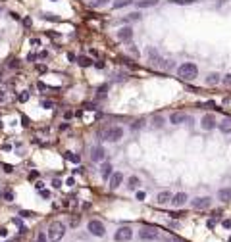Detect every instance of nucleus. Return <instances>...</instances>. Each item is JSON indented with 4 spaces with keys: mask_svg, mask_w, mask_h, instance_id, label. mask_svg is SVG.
Returning <instances> with one entry per match:
<instances>
[{
    "mask_svg": "<svg viewBox=\"0 0 231 242\" xmlns=\"http://www.w3.org/2000/svg\"><path fill=\"white\" fill-rule=\"evenodd\" d=\"M177 75L185 81H193V79H196V75H199V67L191 62H185L177 67Z\"/></svg>",
    "mask_w": 231,
    "mask_h": 242,
    "instance_id": "1",
    "label": "nucleus"
},
{
    "mask_svg": "<svg viewBox=\"0 0 231 242\" xmlns=\"http://www.w3.org/2000/svg\"><path fill=\"white\" fill-rule=\"evenodd\" d=\"M64 235H65V225L62 221L50 223V227H48V240L50 242H60L64 238Z\"/></svg>",
    "mask_w": 231,
    "mask_h": 242,
    "instance_id": "2",
    "label": "nucleus"
},
{
    "mask_svg": "<svg viewBox=\"0 0 231 242\" xmlns=\"http://www.w3.org/2000/svg\"><path fill=\"white\" fill-rule=\"evenodd\" d=\"M100 137H102V140H108V142H118L119 138L123 137V129L122 127H108V129H104L102 133H100Z\"/></svg>",
    "mask_w": 231,
    "mask_h": 242,
    "instance_id": "3",
    "label": "nucleus"
},
{
    "mask_svg": "<svg viewBox=\"0 0 231 242\" xmlns=\"http://www.w3.org/2000/svg\"><path fill=\"white\" fill-rule=\"evenodd\" d=\"M87 229H89V233L94 235V236H104L106 235V227H104L102 221H98V219H91Z\"/></svg>",
    "mask_w": 231,
    "mask_h": 242,
    "instance_id": "4",
    "label": "nucleus"
},
{
    "mask_svg": "<svg viewBox=\"0 0 231 242\" xmlns=\"http://www.w3.org/2000/svg\"><path fill=\"white\" fill-rule=\"evenodd\" d=\"M131 238H133V229L131 227H119L118 230H116V235H114V240L116 242H129Z\"/></svg>",
    "mask_w": 231,
    "mask_h": 242,
    "instance_id": "5",
    "label": "nucleus"
},
{
    "mask_svg": "<svg viewBox=\"0 0 231 242\" xmlns=\"http://www.w3.org/2000/svg\"><path fill=\"white\" fill-rule=\"evenodd\" d=\"M216 125H218L216 115H212V114H204V115H202V119H200V127H202L204 131H212V129H216Z\"/></svg>",
    "mask_w": 231,
    "mask_h": 242,
    "instance_id": "6",
    "label": "nucleus"
},
{
    "mask_svg": "<svg viewBox=\"0 0 231 242\" xmlns=\"http://www.w3.org/2000/svg\"><path fill=\"white\" fill-rule=\"evenodd\" d=\"M210 204H212V198L210 196H199V198H195V200L191 202V206L195 207V210H206V207H210Z\"/></svg>",
    "mask_w": 231,
    "mask_h": 242,
    "instance_id": "7",
    "label": "nucleus"
},
{
    "mask_svg": "<svg viewBox=\"0 0 231 242\" xmlns=\"http://www.w3.org/2000/svg\"><path fill=\"white\" fill-rule=\"evenodd\" d=\"M147 56H148V60H150V63L152 65H156V67H160L162 65V56H160V52L156 50V48H152V46H148L147 48Z\"/></svg>",
    "mask_w": 231,
    "mask_h": 242,
    "instance_id": "8",
    "label": "nucleus"
},
{
    "mask_svg": "<svg viewBox=\"0 0 231 242\" xmlns=\"http://www.w3.org/2000/svg\"><path fill=\"white\" fill-rule=\"evenodd\" d=\"M158 233L156 230H152V229H141L139 230V238L141 240H147V242H154V240H158Z\"/></svg>",
    "mask_w": 231,
    "mask_h": 242,
    "instance_id": "9",
    "label": "nucleus"
},
{
    "mask_svg": "<svg viewBox=\"0 0 231 242\" xmlns=\"http://www.w3.org/2000/svg\"><path fill=\"white\" fill-rule=\"evenodd\" d=\"M187 200H189V196H187V192H177L175 196H171V204H173L175 207H183Z\"/></svg>",
    "mask_w": 231,
    "mask_h": 242,
    "instance_id": "10",
    "label": "nucleus"
},
{
    "mask_svg": "<svg viewBox=\"0 0 231 242\" xmlns=\"http://www.w3.org/2000/svg\"><path fill=\"white\" fill-rule=\"evenodd\" d=\"M118 39L123 40V42H129L131 39H133V29H131V27H122V29L118 31Z\"/></svg>",
    "mask_w": 231,
    "mask_h": 242,
    "instance_id": "11",
    "label": "nucleus"
},
{
    "mask_svg": "<svg viewBox=\"0 0 231 242\" xmlns=\"http://www.w3.org/2000/svg\"><path fill=\"white\" fill-rule=\"evenodd\" d=\"M187 119H189V117H187V114H183V112H175V114L170 115V123H171V125H181V123H185Z\"/></svg>",
    "mask_w": 231,
    "mask_h": 242,
    "instance_id": "12",
    "label": "nucleus"
},
{
    "mask_svg": "<svg viewBox=\"0 0 231 242\" xmlns=\"http://www.w3.org/2000/svg\"><path fill=\"white\" fill-rule=\"evenodd\" d=\"M104 156H106V152H104L102 146H93V150H91V160L93 161H102Z\"/></svg>",
    "mask_w": 231,
    "mask_h": 242,
    "instance_id": "13",
    "label": "nucleus"
},
{
    "mask_svg": "<svg viewBox=\"0 0 231 242\" xmlns=\"http://www.w3.org/2000/svg\"><path fill=\"white\" fill-rule=\"evenodd\" d=\"M122 181H123V173H112V175H110V188H112V190H116L118 188V186L119 184H122Z\"/></svg>",
    "mask_w": 231,
    "mask_h": 242,
    "instance_id": "14",
    "label": "nucleus"
},
{
    "mask_svg": "<svg viewBox=\"0 0 231 242\" xmlns=\"http://www.w3.org/2000/svg\"><path fill=\"white\" fill-rule=\"evenodd\" d=\"M218 200L231 202V186H225V188H219L218 190Z\"/></svg>",
    "mask_w": 231,
    "mask_h": 242,
    "instance_id": "15",
    "label": "nucleus"
},
{
    "mask_svg": "<svg viewBox=\"0 0 231 242\" xmlns=\"http://www.w3.org/2000/svg\"><path fill=\"white\" fill-rule=\"evenodd\" d=\"M218 127H219V131H222L224 135H229L231 133V119L225 117L224 121H219V123H218Z\"/></svg>",
    "mask_w": 231,
    "mask_h": 242,
    "instance_id": "16",
    "label": "nucleus"
},
{
    "mask_svg": "<svg viewBox=\"0 0 231 242\" xmlns=\"http://www.w3.org/2000/svg\"><path fill=\"white\" fill-rule=\"evenodd\" d=\"M139 184H141V179L137 177V175H131V177L127 179V188L129 190H137Z\"/></svg>",
    "mask_w": 231,
    "mask_h": 242,
    "instance_id": "17",
    "label": "nucleus"
},
{
    "mask_svg": "<svg viewBox=\"0 0 231 242\" xmlns=\"http://www.w3.org/2000/svg\"><path fill=\"white\" fill-rule=\"evenodd\" d=\"M171 196H173V194H171L170 190H164V192H160V194L156 196V202H158V204H168V202L171 200Z\"/></svg>",
    "mask_w": 231,
    "mask_h": 242,
    "instance_id": "18",
    "label": "nucleus"
},
{
    "mask_svg": "<svg viewBox=\"0 0 231 242\" xmlns=\"http://www.w3.org/2000/svg\"><path fill=\"white\" fill-rule=\"evenodd\" d=\"M158 0H135V6L137 8H150V6H156Z\"/></svg>",
    "mask_w": 231,
    "mask_h": 242,
    "instance_id": "19",
    "label": "nucleus"
},
{
    "mask_svg": "<svg viewBox=\"0 0 231 242\" xmlns=\"http://www.w3.org/2000/svg\"><path fill=\"white\" fill-rule=\"evenodd\" d=\"M112 163H102V167H100V175H102V179H108L110 175H112Z\"/></svg>",
    "mask_w": 231,
    "mask_h": 242,
    "instance_id": "20",
    "label": "nucleus"
},
{
    "mask_svg": "<svg viewBox=\"0 0 231 242\" xmlns=\"http://www.w3.org/2000/svg\"><path fill=\"white\" fill-rule=\"evenodd\" d=\"M219 81H222V79H219V73H210V75L206 77V85H208V86H214V85H218Z\"/></svg>",
    "mask_w": 231,
    "mask_h": 242,
    "instance_id": "21",
    "label": "nucleus"
},
{
    "mask_svg": "<svg viewBox=\"0 0 231 242\" xmlns=\"http://www.w3.org/2000/svg\"><path fill=\"white\" fill-rule=\"evenodd\" d=\"M77 63H79L81 67H89V65H93V58H89V56H79V58H77Z\"/></svg>",
    "mask_w": 231,
    "mask_h": 242,
    "instance_id": "22",
    "label": "nucleus"
},
{
    "mask_svg": "<svg viewBox=\"0 0 231 242\" xmlns=\"http://www.w3.org/2000/svg\"><path fill=\"white\" fill-rule=\"evenodd\" d=\"M135 2V0H114V8L116 10H119V8H125V6H129V4H133Z\"/></svg>",
    "mask_w": 231,
    "mask_h": 242,
    "instance_id": "23",
    "label": "nucleus"
},
{
    "mask_svg": "<svg viewBox=\"0 0 231 242\" xmlns=\"http://www.w3.org/2000/svg\"><path fill=\"white\" fill-rule=\"evenodd\" d=\"M65 160H70V161H73V163H79V161H81V158L77 156V154H73V152H65Z\"/></svg>",
    "mask_w": 231,
    "mask_h": 242,
    "instance_id": "24",
    "label": "nucleus"
},
{
    "mask_svg": "<svg viewBox=\"0 0 231 242\" xmlns=\"http://www.w3.org/2000/svg\"><path fill=\"white\" fill-rule=\"evenodd\" d=\"M152 125H154V127H156V129H160V127L164 125V119H162L160 115H156V117H154V119H152Z\"/></svg>",
    "mask_w": 231,
    "mask_h": 242,
    "instance_id": "25",
    "label": "nucleus"
},
{
    "mask_svg": "<svg viewBox=\"0 0 231 242\" xmlns=\"http://www.w3.org/2000/svg\"><path fill=\"white\" fill-rule=\"evenodd\" d=\"M104 4H108V0H91V6L93 8H100Z\"/></svg>",
    "mask_w": 231,
    "mask_h": 242,
    "instance_id": "26",
    "label": "nucleus"
},
{
    "mask_svg": "<svg viewBox=\"0 0 231 242\" xmlns=\"http://www.w3.org/2000/svg\"><path fill=\"white\" fill-rule=\"evenodd\" d=\"M142 127H145V119H137L135 123H133V129H135V131H137V129H142Z\"/></svg>",
    "mask_w": 231,
    "mask_h": 242,
    "instance_id": "27",
    "label": "nucleus"
},
{
    "mask_svg": "<svg viewBox=\"0 0 231 242\" xmlns=\"http://www.w3.org/2000/svg\"><path fill=\"white\" fill-rule=\"evenodd\" d=\"M142 16H141V12H133V14H129L127 16V19H133V21H137V19H141Z\"/></svg>",
    "mask_w": 231,
    "mask_h": 242,
    "instance_id": "28",
    "label": "nucleus"
},
{
    "mask_svg": "<svg viewBox=\"0 0 231 242\" xmlns=\"http://www.w3.org/2000/svg\"><path fill=\"white\" fill-rule=\"evenodd\" d=\"M17 100H19V102H27V100H29V92H21V94L17 96Z\"/></svg>",
    "mask_w": 231,
    "mask_h": 242,
    "instance_id": "29",
    "label": "nucleus"
},
{
    "mask_svg": "<svg viewBox=\"0 0 231 242\" xmlns=\"http://www.w3.org/2000/svg\"><path fill=\"white\" fill-rule=\"evenodd\" d=\"M106 89H108V86H100V89H98L96 98H104V96H106Z\"/></svg>",
    "mask_w": 231,
    "mask_h": 242,
    "instance_id": "30",
    "label": "nucleus"
},
{
    "mask_svg": "<svg viewBox=\"0 0 231 242\" xmlns=\"http://www.w3.org/2000/svg\"><path fill=\"white\" fill-rule=\"evenodd\" d=\"M4 198H6L8 202H12V200H14V192H12V190H6V192H4Z\"/></svg>",
    "mask_w": 231,
    "mask_h": 242,
    "instance_id": "31",
    "label": "nucleus"
},
{
    "mask_svg": "<svg viewBox=\"0 0 231 242\" xmlns=\"http://www.w3.org/2000/svg\"><path fill=\"white\" fill-rule=\"evenodd\" d=\"M37 242H48V238H46V235H45V233H41V235L37 236Z\"/></svg>",
    "mask_w": 231,
    "mask_h": 242,
    "instance_id": "32",
    "label": "nucleus"
},
{
    "mask_svg": "<svg viewBox=\"0 0 231 242\" xmlns=\"http://www.w3.org/2000/svg\"><path fill=\"white\" fill-rule=\"evenodd\" d=\"M224 85H225V86H231V73L224 77Z\"/></svg>",
    "mask_w": 231,
    "mask_h": 242,
    "instance_id": "33",
    "label": "nucleus"
},
{
    "mask_svg": "<svg viewBox=\"0 0 231 242\" xmlns=\"http://www.w3.org/2000/svg\"><path fill=\"white\" fill-rule=\"evenodd\" d=\"M222 225H224V229H231V219H224Z\"/></svg>",
    "mask_w": 231,
    "mask_h": 242,
    "instance_id": "34",
    "label": "nucleus"
},
{
    "mask_svg": "<svg viewBox=\"0 0 231 242\" xmlns=\"http://www.w3.org/2000/svg\"><path fill=\"white\" fill-rule=\"evenodd\" d=\"M52 186H54V188H60V186H62V181H60V179H54V181H52Z\"/></svg>",
    "mask_w": 231,
    "mask_h": 242,
    "instance_id": "35",
    "label": "nucleus"
},
{
    "mask_svg": "<svg viewBox=\"0 0 231 242\" xmlns=\"http://www.w3.org/2000/svg\"><path fill=\"white\" fill-rule=\"evenodd\" d=\"M21 215H23V217H33V212H27V210L23 212V210H21Z\"/></svg>",
    "mask_w": 231,
    "mask_h": 242,
    "instance_id": "36",
    "label": "nucleus"
},
{
    "mask_svg": "<svg viewBox=\"0 0 231 242\" xmlns=\"http://www.w3.org/2000/svg\"><path fill=\"white\" fill-rule=\"evenodd\" d=\"M4 100H6V92H4V91H0V104H2Z\"/></svg>",
    "mask_w": 231,
    "mask_h": 242,
    "instance_id": "37",
    "label": "nucleus"
},
{
    "mask_svg": "<svg viewBox=\"0 0 231 242\" xmlns=\"http://www.w3.org/2000/svg\"><path fill=\"white\" fill-rule=\"evenodd\" d=\"M145 196H147L145 192H137V200H145Z\"/></svg>",
    "mask_w": 231,
    "mask_h": 242,
    "instance_id": "38",
    "label": "nucleus"
},
{
    "mask_svg": "<svg viewBox=\"0 0 231 242\" xmlns=\"http://www.w3.org/2000/svg\"><path fill=\"white\" fill-rule=\"evenodd\" d=\"M45 19H50V21H56V17H54L52 14H45Z\"/></svg>",
    "mask_w": 231,
    "mask_h": 242,
    "instance_id": "39",
    "label": "nucleus"
},
{
    "mask_svg": "<svg viewBox=\"0 0 231 242\" xmlns=\"http://www.w3.org/2000/svg\"><path fill=\"white\" fill-rule=\"evenodd\" d=\"M4 171H6V173H12L14 167H12V165H4Z\"/></svg>",
    "mask_w": 231,
    "mask_h": 242,
    "instance_id": "40",
    "label": "nucleus"
},
{
    "mask_svg": "<svg viewBox=\"0 0 231 242\" xmlns=\"http://www.w3.org/2000/svg\"><path fill=\"white\" fill-rule=\"evenodd\" d=\"M41 196H42V198H48L50 192H48V190H41Z\"/></svg>",
    "mask_w": 231,
    "mask_h": 242,
    "instance_id": "41",
    "label": "nucleus"
},
{
    "mask_svg": "<svg viewBox=\"0 0 231 242\" xmlns=\"http://www.w3.org/2000/svg\"><path fill=\"white\" fill-rule=\"evenodd\" d=\"M27 60H29V62H33V60H37V54H29V56H27Z\"/></svg>",
    "mask_w": 231,
    "mask_h": 242,
    "instance_id": "42",
    "label": "nucleus"
},
{
    "mask_svg": "<svg viewBox=\"0 0 231 242\" xmlns=\"http://www.w3.org/2000/svg\"><path fill=\"white\" fill-rule=\"evenodd\" d=\"M94 65H96L98 69H102V67H104V63H102V62H94Z\"/></svg>",
    "mask_w": 231,
    "mask_h": 242,
    "instance_id": "43",
    "label": "nucleus"
},
{
    "mask_svg": "<svg viewBox=\"0 0 231 242\" xmlns=\"http://www.w3.org/2000/svg\"><path fill=\"white\" fill-rule=\"evenodd\" d=\"M42 106H45V108H52V102H46V100H45V102H42Z\"/></svg>",
    "mask_w": 231,
    "mask_h": 242,
    "instance_id": "44",
    "label": "nucleus"
},
{
    "mask_svg": "<svg viewBox=\"0 0 231 242\" xmlns=\"http://www.w3.org/2000/svg\"><path fill=\"white\" fill-rule=\"evenodd\" d=\"M168 242H183V240H177V238H170Z\"/></svg>",
    "mask_w": 231,
    "mask_h": 242,
    "instance_id": "45",
    "label": "nucleus"
},
{
    "mask_svg": "<svg viewBox=\"0 0 231 242\" xmlns=\"http://www.w3.org/2000/svg\"><path fill=\"white\" fill-rule=\"evenodd\" d=\"M224 2H227V0H219V4H224Z\"/></svg>",
    "mask_w": 231,
    "mask_h": 242,
    "instance_id": "46",
    "label": "nucleus"
},
{
    "mask_svg": "<svg viewBox=\"0 0 231 242\" xmlns=\"http://www.w3.org/2000/svg\"><path fill=\"white\" fill-rule=\"evenodd\" d=\"M0 12H2V6H0Z\"/></svg>",
    "mask_w": 231,
    "mask_h": 242,
    "instance_id": "47",
    "label": "nucleus"
},
{
    "mask_svg": "<svg viewBox=\"0 0 231 242\" xmlns=\"http://www.w3.org/2000/svg\"><path fill=\"white\" fill-rule=\"evenodd\" d=\"M0 77H2V71H0Z\"/></svg>",
    "mask_w": 231,
    "mask_h": 242,
    "instance_id": "48",
    "label": "nucleus"
}]
</instances>
